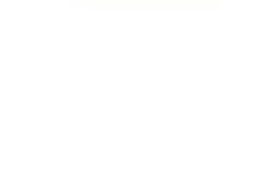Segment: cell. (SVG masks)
Here are the masks:
<instances>
[]
</instances>
